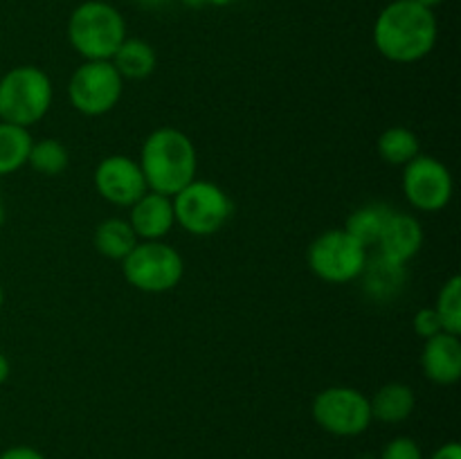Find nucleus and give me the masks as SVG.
Instances as JSON below:
<instances>
[{
    "label": "nucleus",
    "mask_w": 461,
    "mask_h": 459,
    "mask_svg": "<svg viewBox=\"0 0 461 459\" xmlns=\"http://www.w3.org/2000/svg\"><path fill=\"white\" fill-rule=\"evenodd\" d=\"M3 304H5V291L3 286H0V309H3Z\"/></svg>",
    "instance_id": "72a5a7b5"
},
{
    "label": "nucleus",
    "mask_w": 461,
    "mask_h": 459,
    "mask_svg": "<svg viewBox=\"0 0 461 459\" xmlns=\"http://www.w3.org/2000/svg\"><path fill=\"white\" fill-rule=\"evenodd\" d=\"M124 93V79L111 61H84L70 76L68 99L86 117L111 112Z\"/></svg>",
    "instance_id": "1a4fd4ad"
},
{
    "label": "nucleus",
    "mask_w": 461,
    "mask_h": 459,
    "mask_svg": "<svg viewBox=\"0 0 461 459\" xmlns=\"http://www.w3.org/2000/svg\"><path fill=\"white\" fill-rule=\"evenodd\" d=\"M374 45L392 63H417L435 50L437 18L412 0H390L374 22Z\"/></svg>",
    "instance_id": "f257e3e1"
},
{
    "label": "nucleus",
    "mask_w": 461,
    "mask_h": 459,
    "mask_svg": "<svg viewBox=\"0 0 461 459\" xmlns=\"http://www.w3.org/2000/svg\"><path fill=\"white\" fill-rule=\"evenodd\" d=\"M66 32L84 61H111L126 39V22L111 3L86 0L72 9Z\"/></svg>",
    "instance_id": "7ed1b4c3"
},
{
    "label": "nucleus",
    "mask_w": 461,
    "mask_h": 459,
    "mask_svg": "<svg viewBox=\"0 0 461 459\" xmlns=\"http://www.w3.org/2000/svg\"><path fill=\"white\" fill-rule=\"evenodd\" d=\"M421 369L435 385H455L461 378V340L459 336L441 331L423 340Z\"/></svg>",
    "instance_id": "4468645a"
},
{
    "label": "nucleus",
    "mask_w": 461,
    "mask_h": 459,
    "mask_svg": "<svg viewBox=\"0 0 461 459\" xmlns=\"http://www.w3.org/2000/svg\"><path fill=\"white\" fill-rule=\"evenodd\" d=\"M207 4H212V7H228V4H232L234 0H205Z\"/></svg>",
    "instance_id": "7c9ffc66"
},
{
    "label": "nucleus",
    "mask_w": 461,
    "mask_h": 459,
    "mask_svg": "<svg viewBox=\"0 0 461 459\" xmlns=\"http://www.w3.org/2000/svg\"><path fill=\"white\" fill-rule=\"evenodd\" d=\"M358 279H363V291L369 300L385 304L405 288L408 270L403 264L385 259L376 252V256H367V264H365L363 274Z\"/></svg>",
    "instance_id": "2eb2a0df"
},
{
    "label": "nucleus",
    "mask_w": 461,
    "mask_h": 459,
    "mask_svg": "<svg viewBox=\"0 0 461 459\" xmlns=\"http://www.w3.org/2000/svg\"><path fill=\"white\" fill-rule=\"evenodd\" d=\"M140 241H162L174 230V201L158 192H147L129 207V219Z\"/></svg>",
    "instance_id": "ddd939ff"
},
{
    "label": "nucleus",
    "mask_w": 461,
    "mask_h": 459,
    "mask_svg": "<svg viewBox=\"0 0 461 459\" xmlns=\"http://www.w3.org/2000/svg\"><path fill=\"white\" fill-rule=\"evenodd\" d=\"M423 238L426 237H423L421 220L417 216L408 214V212L394 210L390 219H387L381 238H378V243L374 248L385 259L408 266L421 252Z\"/></svg>",
    "instance_id": "f8f14e48"
},
{
    "label": "nucleus",
    "mask_w": 461,
    "mask_h": 459,
    "mask_svg": "<svg viewBox=\"0 0 461 459\" xmlns=\"http://www.w3.org/2000/svg\"><path fill=\"white\" fill-rule=\"evenodd\" d=\"M95 192L115 207H131L149 192L138 160L131 156H106L93 174Z\"/></svg>",
    "instance_id": "9b49d317"
},
{
    "label": "nucleus",
    "mask_w": 461,
    "mask_h": 459,
    "mask_svg": "<svg viewBox=\"0 0 461 459\" xmlns=\"http://www.w3.org/2000/svg\"><path fill=\"white\" fill-rule=\"evenodd\" d=\"M311 414L333 436H358L374 421L369 396L349 385H333L320 392L311 405Z\"/></svg>",
    "instance_id": "6e6552de"
},
{
    "label": "nucleus",
    "mask_w": 461,
    "mask_h": 459,
    "mask_svg": "<svg viewBox=\"0 0 461 459\" xmlns=\"http://www.w3.org/2000/svg\"><path fill=\"white\" fill-rule=\"evenodd\" d=\"M412 327H414V333H417L421 340H430V338L439 336V333L444 331V324H441V318L437 315L435 306L419 309L417 313H414Z\"/></svg>",
    "instance_id": "393cba45"
},
{
    "label": "nucleus",
    "mask_w": 461,
    "mask_h": 459,
    "mask_svg": "<svg viewBox=\"0 0 461 459\" xmlns=\"http://www.w3.org/2000/svg\"><path fill=\"white\" fill-rule=\"evenodd\" d=\"M27 165L41 176H59L70 165V153H68L66 144H61L59 140H39V142L32 144Z\"/></svg>",
    "instance_id": "4be33fe9"
},
{
    "label": "nucleus",
    "mask_w": 461,
    "mask_h": 459,
    "mask_svg": "<svg viewBox=\"0 0 461 459\" xmlns=\"http://www.w3.org/2000/svg\"><path fill=\"white\" fill-rule=\"evenodd\" d=\"M111 63L115 66V70L120 72L122 79L142 81L156 72L158 54L156 48H153L149 40L129 39V36H126L124 43L117 48L115 54H113Z\"/></svg>",
    "instance_id": "f3484780"
},
{
    "label": "nucleus",
    "mask_w": 461,
    "mask_h": 459,
    "mask_svg": "<svg viewBox=\"0 0 461 459\" xmlns=\"http://www.w3.org/2000/svg\"><path fill=\"white\" fill-rule=\"evenodd\" d=\"M372 405V417L381 423H403L412 417L414 408H417V396L414 390L405 382H387L381 390L369 399Z\"/></svg>",
    "instance_id": "dca6fc26"
},
{
    "label": "nucleus",
    "mask_w": 461,
    "mask_h": 459,
    "mask_svg": "<svg viewBox=\"0 0 461 459\" xmlns=\"http://www.w3.org/2000/svg\"><path fill=\"white\" fill-rule=\"evenodd\" d=\"M140 3L144 4V7H162V4L167 3V0H140Z\"/></svg>",
    "instance_id": "2f4dec72"
},
{
    "label": "nucleus",
    "mask_w": 461,
    "mask_h": 459,
    "mask_svg": "<svg viewBox=\"0 0 461 459\" xmlns=\"http://www.w3.org/2000/svg\"><path fill=\"white\" fill-rule=\"evenodd\" d=\"M401 187L405 201L419 212H441L448 207L455 192L453 174L448 166L426 153H419L403 166Z\"/></svg>",
    "instance_id": "9d476101"
},
{
    "label": "nucleus",
    "mask_w": 461,
    "mask_h": 459,
    "mask_svg": "<svg viewBox=\"0 0 461 459\" xmlns=\"http://www.w3.org/2000/svg\"><path fill=\"white\" fill-rule=\"evenodd\" d=\"M0 459H48L41 450L32 448V446H12V448L3 450Z\"/></svg>",
    "instance_id": "a878e982"
},
{
    "label": "nucleus",
    "mask_w": 461,
    "mask_h": 459,
    "mask_svg": "<svg viewBox=\"0 0 461 459\" xmlns=\"http://www.w3.org/2000/svg\"><path fill=\"white\" fill-rule=\"evenodd\" d=\"M412 3L421 4V7H426V9H435V7H439L444 0H412Z\"/></svg>",
    "instance_id": "c85d7f7f"
},
{
    "label": "nucleus",
    "mask_w": 461,
    "mask_h": 459,
    "mask_svg": "<svg viewBox=\"0 0 461 459\" xmlns=\"http://www.w3.org/2000/svg\"><path fill=\"white\" fill-rule=\"evenodd\" d=\"M430 459H461V446L457 441H448V444L439 446V448L430 454Z\"/></svg>",
    "instance_id": "bb28decb"
},
{
    "label": "nucleus",
    "mask_w": 461,
    "mask_h": 459,
    "mask_svg": "<svg viewBox=\"0 0 461 459\" xmlns=\"http://www.w3.org/2000/svg\"><path fill=\"white\" fill-rule=\"evenodd\" d=\"M30 129L0 122V176H12L27 165L32 151Z\"/></svg>",
    "instance_id": "412c9836"
},
{
    "label": "nucleus",
    "mask_w": 461,
    "mask_h": 459,
    "mask_svg": "<svg viewBox=\"0 0 461 459\" xmlns=\"http://www.w3.org/2000/svg\"><path fill=\"white\" fill-rule=\"evenodd\" d=\"M435 310L441 318L446 333L459 336L461 333V277L453 274L444 282V286L437 292Z\"/></svg>",
    "instance_id": "5701e85b"
},
{
    "label": "nucleus",
    "mask_w": 461,
    "mask_h": 459,
    "mask_svg": "<svg viewBox=\"0 0 461 459\" xmlns=\"http://www.w3.org/2000/svg\"><path fill=\"white\" fill-rule=\"evenodd\" d=\"M138 165L149 192L176 196L180 189L196 180L198 153L187 133L174 126H160L144 140Z\"/></svg>",
    "instance_id": "f03ea898"
},
{
    "label": "nucleus",
    "mask_w": 461,
    "mask_h": 459,
    "mask_svg": "<svg viewBox=\"0 0 461 459\" xmlns=\"http://www.w3.org/2000/svg\"><path fill=\"white\" fill-rule=\"evenodd\" d=\"M378 459H423V450L412 436H394L387 441Z\"/></svg>",
    "instance_id": "b1692460"
},
{
    "label": "nucleus",
    "mask_w": 461,
    "mask_h": 459,
    "mask_svg": "<svg viewBox=\"0 0 461 459\" xmlns=\"http://www.w3.org/2000/svg\"><path fill=\"white\" fill-rule=\"evenodd\" d=\"M376 151L383 162L392 166H405L421 153V142L408 126H390L378 135Z\"/></svg>",
    "instance_id": "aec40b11"
},
{
    "label": "nucleus",
    "mask_w": 461,
    "mask_h": 459,
    "mask_svg": "<svg viewBox=\"0 0 461 459\" xmlns=\"http://www.w3.org/2000/svg\"><path fill=\"white\" fill-rule=\"evenodd\" d=\"M5 220V205H3V198H0V225H3Z\"/></svg>",
    "instance_id": "473e14b6"
},
{
    "label": "nucleus",
    "mask_w": 461,
    "mask_h": 459,
    "mask_svg": "<svg viewBox=\"0 0 461 459\" xmlns=\"http://www.w3.org/2000/svg\"><path fill=\"white\" fill-rule=\"evenodd\" d=\"M180 3L185 4V7H192V9H201V7H205V0H180Z\"/></svg>",
    "instance_id": "c756f323"
},
{
    "label": "nucleus",
    "mask_w": 461,
    "mask_h": 459,
    "mask_svg": "<svg viewBox=\"0 0 461 459\" xmlns=\"http://www.w3.org/2000/svg\"><path fill=\"white\" fill-rule=\"evenodd\" d=\"M138 241L140 238L135 237L133 228H131V223L126 219L113 216V219L102 220V223L95 228L93 243L95 248H97L99 255L106 256V259L124 261V256L138 246Z\"/></svg>",
    "instance_id": "6ab92c4d"
},
{
    "label": "nucleus",
    "mask_w": 461,
    "mask_h": 459,
    "mask_svg": "<svg viewBox=\"0 0 461 459\" xmlns=\"http://www.w3.org/2000/svg\"><path fill=\"white\" fill-rule=\"evenodd\" d=\"M9 374H12V364H9L7 356L0 351V385H3V382H7Z\"/></svg>",
    "instance_id": "cd10ccee"
},
{
    "label": "nucleus",
    "mask_w": 461,
    "mask_h": 459,
    "mask_svg": "<svg viewBox=\"0 0 461 459\" xmlns=\"http://www.w3.org/2000/svg\"><path fill=\"white\" fill-rule=\"evenodd\" d=\"M120 264L126 282L151 295L174 291L185 274L183 256L165 241H138Z\"/></svg>",
    "instance_id": "423d86ee"
},
{
    "label": "nucleus",
    "mask_w": 461,
    "mask_h": 459,
    "mask_svg": "<svg viewBox=\"0 0 461 459\" xmlns=\"http://www.w3.org/2000/svg\"><path fill=\"white\" fill-rule=\"evenodd\" d=\"M171 201H174L176 225L194 237H212L221 232L234 212L228 192L210 180H192L187 187L171 196Z\"/></svg>",
    "instance_id": "39448f33"
},
{
    "label": "nucleus",
    "mask_w": 461,
    "mask_h": 459,
    "mask_svg": "<svg viewBox=\"0 0 461 459\" xmlns=\"http://www.w3.org/2000/svg\"><path fill=\"white\" fill-rule=\"evenodd\" d=\"M367 248L345 230H327L313 238L306 252L311 273L327 284H349L363 274L367 264Z\"/></svg>",
    "instance_id": "0eeeda50"
},
{
    "label": "nucleus",
    "mask_w": 461,
    "mask_h": 459,
    "mask_svg": "<svg viewBox=\"0 0 461 459\" xmlns=\"http://www.w3.org/2000/svg\"><path fill=\"white\" fill-rule=\"evenodd\" d=\"M392 207L385 202H365V205L356 207L345 220V232L351 234L358 243H363L365 248H374L381 238L383 228H385L387 219L392 216Z\"/></svg>",
    "instance_id": "a211bd4d"
},
{
    "label": "nucleus",
    "mask_w": 461,
    "mask_h": 459,
    "mask_svg": "<svg viewBox=\"0 0 461 459\" xmlns=\"http://www.w3.org/2000/svg\"><path fill=\"white\" fill-rule=\"evenodd\" d=\"M52 99V79L41 68L16 66L0 76V122L30 129L48 115Z\"/></svg>",
    "instance_id": "20e7f679"
}]
</instances>
